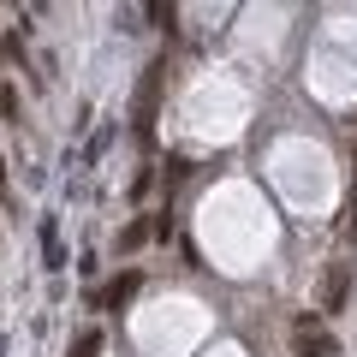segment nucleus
I'll return each mask as SVG.
<instances>
[{"label":"nucleus","mask_w":357,"mask_h":357,"mask_svg":"<svg viewBox=\"0 0 357 357\" xmlns=\"http://www.w3.org/2000/svg\"><path fill=\"white\" fill-rule=\"evenodd\" d=\"M345 292H351V262H333L321 274V310H345Z\"/></svg>","instance_id":"nucleus-2"},{"label":"nucleus","mask_w":357,"mask_h":357,"mask_svg":"<svg viewBox=\"0 0 357 357\" xmlns=\"http://www.w3.org/2000/svg\"><path fill=\"white\" fill-rule=\"evenodd\" d=\"M0 114H6V119H18V96H13V89H0Z\"/></svg>","instance_id":"nucleus-7"},{"label":"nucleus","mask_w":357,"mask_h":357,"mask_svg":"<svg viewBox=\"0 0 357 357\" xmlns=\"http://www.w3.org/2000/svg\"><path fill=\"white\" fill-rule=\"evenodd\" d=\"M0 197H6V203H13V185H6V161H0Z\"/></svg>","instance_id":"nucleus-8"},{"label":"nucleus","mask_w":357,"mask_h":357,"mask_svg":"<svg viewBox=\"0 0 357 357\" xmlns=\"http://www.w3.org/2000/svg\"><path fill=\"white\" fill-rule=\"evenodd\" d=\"M292 357H340V340L328 333V321H321L316 310L292 321Z\"/></svg>","instance_id":"nucleus-1"},{"label":"nucleus","mask_w":357,"mask_h":357,"mask_svg":"<svg viewBox=\"0 0 357 357\" xmlns=\"http://www.w3.org/2000/svg\"><path fill=\"white\" fill-rule=\"evenodd\" d=\"M155 238V220H131L126 232H119V256H131V250H143V244Z\"/></svg>","instance_id":"nucleus-4"},{"label":"nucleus","mask_w":357,"mask_h":357,"mask_svg":"<svg viewBox=\"0 0 357 357\" xmlns=\"http://www.w3.org/2000/svg\"><path fill=\"white\" fill-rule=\"evenodd\" d=\"M137 286H143V274H137V268H126L119 280H107V292L96 298V304H102V310H119V304H131V298H137Z\"/></svg>","instance_id":"nucleus-3"},{"label":"nucleus","mask_w":357,"mask_h":357,"mask_svg":"<svg viewBox=\"0 0 357 357\" xmlns=\"http://www.w3.org/2000/svg\"><path fill=\"white\" fill-rule=\"evenodd\" d=\"M96 351H102V328H84L72 340V357H96Z\"/></svg>","instance_id":"nucleus-5"},{"label":"nucleus","mask_w":357,"mask_h":357,"mask_svg":"<svg viewBox=\"0 0 357 357\" xmlns=\"http://www.w3.org/2000/svg\"><path fill=\"white\" fill-rule=\"evenodd\" d=\"M345 238H357V178H351V215H345Z\"/></svg>","instance_id":"nucleus-6"}]
</instances>
